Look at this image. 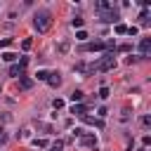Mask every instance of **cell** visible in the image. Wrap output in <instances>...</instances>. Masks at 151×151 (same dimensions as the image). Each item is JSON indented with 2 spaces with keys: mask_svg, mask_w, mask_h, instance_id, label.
I'll use <instances>...</instances> for the list:
<instances>
[{
  "mask_svg": "<svg viewBox=\"0 0 151 151\" xmlns=\"http://www.w3.org/2000/svg\"><path fill=\"white\" fill-rule=\"evenodd\" d=\"M50 26H52V14H50L47 9L35 12V17H33V28H35L38 33H47Z\"/></svg>",
  "mask_w": 151,
  "mask_h": 151,
  "instance_id": "1",
  "label": "cell"
},
{
  "mask_svg": "<svg viewBox=\"0 0 151 151\" xmlns=\"http://www.w3.org/2000/svg\"><path fill=\"white\" fill-rule=\"evenodd\" d=\"M94 68H97V71H111V68H116V57H113V52L101 54L99 61L94 64Z\"/></svg>",
  "mask_w": 151,
  "mask_h": 151,
  "instance_id": "2",
  "label": "cell"
},
{
  "mask_svg": "<svg viewBox=\"0 0 151 151\" xmlns=\"http://www.w3.org/2000/svg\"><path fill=\"white\" fill-rule=\"evenodd\" d=\"M73 68H76L78 73H83V76H92V73L97 71V68H94V64H85V61H78Z\"/></svg>",
  "mask_w": 151,
  "mask_h": 151,
  "instance_id": "3",
  "label": "cell"
},
{
  "mask_svg": "<svg viewBox=\"0 0 151 151\" xmlns=\"http://www.w3.org/2000/svg\"><path fill=\"white\" fill-rule=\"evenodd\" d=\"M118 19H120V14H118L116 9H109V12H101V21H106V24H118Z\"/></svg>",
  "mask_w": 151,
  "mask_h": 151,
  "instance_id": "4",
  "label": "cell"
},
{
  "mask_svg": "<svg viewBox=\"0 0 151 151\" xmlns=\"http://www.w3.org/2000/svg\"><path fill=\"white\" fill-rule=\"evenodd\" d=\"M78 142H80L83 146H97V137L90 134V132H83V134L78 137Z\"/></svg>",
  "mask_w": 151,
  "mask_h": 151,
  "instance_id": "5",
  "label": "cell"
},
{
  "mask_svg": "<svg viewBox=\"0 0 151 151\" xmlns=\"http://www.w3.org/2000/svg\"><path fill=\"white\" fill-rule=\"evenodd\" d=\"M80 120L87 123V125H94V127H104V120H101V118H92V116H87V113L80 116Z\"/></svg>",
  "mask_w": 151,
  "mask_h": 151,
  "instance_id": "6",
  "label": "cell"
},
{
  "mask_svg": "<svg viewBox=\"0 0 151 151\" xmlns=\"http://www.w3.org/2000/svg\"><path fill=\"white\" fill-rule=\"evenodd\" d=\"M149 50H151V38H142V40H139V52H142V57H149Z\"/></svg>",
  "mask_w": 151,
  "mask_h": 151,
  "instance_id": "7",
  "label": "cell"
},
{
  "mask_svg": "<svg viewBox=\"0 0 151 151\" xmlns=\"http://www.w3.org/2000/svg\"><path fill=\"white\" fill-rule=\"evenodd\" d=\"M94 7H97V12L101 14V12H109V9H113V5L109 2V0H97L94 2Z\"/></svg>",
  "mask_w": 151,
  "mask_h": 151,
  "instance_id": "8",
  "label": "cell"
},
{
  "mask_svg": "<svg viewBox=\"0 0 151 151\" xmlns=\"http://www.w3.org/2000/svg\"><path fill=\"white\" fill-rule=\"evenodd\" d=\"M31 87H33V78L21 76V78H19V90H24V92H26V90H31Z\"/></svg>",
  "mask_w": 151,
  "mask_h": 151,
  "instance_id": "9",
  "label": "cell"
},
{
  "mask_svg": "<svg viewBox=\"0 0 151 151\" xmlns=\"http://www.w3.org/2000/svg\"><path fill=\"white\" fill-rule=\"evenodd\" d=\"M45 83H47L50 87H59V85H61V76H59V73H50V78H47Z\"/></svg>",
  "mask_w": 151,
  "mask_h": 151,
  "instance_id": "10",
  "label": "cell"
},
{
  "mask_svg": "<svg viewBox=\"0 0 151 151\" xmlns=\"http://www.w3.org/2000/svg\"><path fill=\"white\" fill-rule=\"evenodd\" d=\"M83 50H87V52H101V50H104V42H99V40H97V42H90V45H85Z\"/></svg>",
  "mask_w": 151,
  "mask_h": 151,
  "instance_id": "11",
  "label": "cell"
},
{
  "mask_svg": "<svg viewBox=\"0 0 151 151\" xmlns=\"http://www.w3.org/2000/svg\"><path fill=\"white\" fill-rule=\"evenodd\" d=\"M71 113H76V116L80 118V116H85V113H87V109H85L83 104H73V106H71Z\"/></svg>",
  "mask_w": 151,
  "mask_h": 151,
  "instance_id": "12",
  "label": "cell"
},
{
  "mask_svg": "<svg viewBox=\"0 0 151 151\" xmlns=\"http://www.w3.org/2000/svg\"><path fill=\"white\" fill-rule=\"evenodd\" d=\"M9 76H14V78H21V76H24V68H21L19 64H14V66H9Z\"/></svg>",
  "mask_w": 151,
  "mask_h": 151,
  "instance_id": "13",
  "label": "cell"
},
{
  "mask_svg": "<svg viewBox=\"0 0 151 151\" xmlns=\"http://www.w3.org/2000/svg\"><path fill=\"white\" fill-rule=\"evenodd\" d=\"M71 101H73V104H80V101H83V90H73V92H71Z\"/></svg>",
  "mask_w": 151,
  "mask_h": 151,
  "instance_id": "14",
  "label": "cell"
},
{
  "mask_svg": "<svg viewBox=\"0 0 151 151\" xmlns=\"http://www.w3.org/2000/svg\"><path fill=\"white\" fill-rule=\"evenodd\" d=\"M35 125H38V130H42L45 134H50V132H52V125H50V123H42V120H38Z\"/></svg>",
  "mask_w": 151,
  "mask_h": 151,
  "instance_id": "15",
  "label": "cell"
},
{
  "mask_svg": "<svg viewBox=\"0 0 151 151\" xmlns=\"http://www.w3.org/2000/svg\"><path fill=\"white\" fill-rule=\"evenodd\" d=\"M68 50H71V45H68V42H66V40H64V42H59V45H57V52H59V54H66V52H68Z\"/></svg>",
  "mask_w": 151,
  "mask_h": 151,
  "instance_id": "16",
  "label": "cell"
},
{
  "mask_svg": "<svg viewBox=\"0 0 151 151\" xmlns=\"http://www.w3.org/2000/svg\"><path fill=\"white\" fill-rule=\"evenodd\" d=\"M61 149H64V142H61V139H57V142L50 144V151H61Z\"/></svg>",
  "mask_w": 151,
  "mask_h": 151,
  "instance_id": "17",
  "label": "cell"
},
{
  "mask_svg": "<svg viewBox=\"0 0 151 151\" xmlns=\"http://www.w3.org/2000/svg\"><path fill=\"white\" fill-rule=\"evenodd\" d=\"M139 19H142V26H149V9H144L139 14Z\"/></svg>",
  "mask_w": 151,
  "mask_h": 151,
  "instance_id": "18",
  "label": "cell"
},
{
  "mask_svg": "<svg viewBox=\"0 0 151 151\" xmlns=\"http://www.w3.org/2000/svg\"><path fill=\"white\" fill-rule=\"evenodd\" d=\"M71 26H73V28H80V26H83V17H73V19H71Z\"/></svg>",
  "mask_w": 151,
  "mask_h": 151,
  "instance_id": "19",
  "label": "cell"
},
{
  "mask_svg": "<svg viewBox=\"0 0 151 151\" xmlns=\"http://www.w3.org/2000/svg\"><path fill=\"white\" fill-rule=\"evenodd\" d=\"M33 146L35 149H45L47 146V139H33Z\"/></svg>",
  "mask_w": 151,
  "mask_h": 151,
  "instance_id": "20",
  "label": "cell"
},
{
  "mask_svg": "<svg viewBox=\"0 0 151 151\" xmlns=\"http://www.w3.org/2000/svg\"><path fill=\"white\" fill-rule=\"evenodd\" d=\"M116 33H118V35L127 33V26H125V24H116Z\"/></svg>",
  "mask_w": 151,
  "mask_h": 151,
  "instance_id": "21",
  "label": "cell"
},
{
  "mask_svg": "<svg viewBox=\"0 0 151 151\" xmlns=\"http://www.w3.org/2000/svg\"><path fill=\"white\" fill-rule=\"evenodd\" d=\"M31 45H33L31 38H24V40H21V50H31Z\"/></svg>",
  "mask_w": 151,
  "mask_h": 151,
  "instance_id": "22",
  "label": "cell"
},
{
  "mask_svg": "<svg viewBox=\"0 0 151 151\" xmlns=\"http://www.w3.org/2000/svg\"><path fill=\"white\" fill-rule=\"evenodd\" d=\"M35 78H38V80H47V78H50V71H38Z\"/></svg>",
  "mask_w": 151,
  "mask_h": 151,
  "instance_id": "23",
  "label": "cell"
},
{
  "mask_svg": "<svg viewBox=\"0 0 151 151\" xmlns=\"http://www.w3.org/2000/svg\"><path fill=\"white\" fill-rule=\"evenodd\" d=\"M2 59H5V61H14V59H17V54H14V52H5V54H2Z\"/></svg>",
  "mask_w": 151,
  "mask_h": 151,
  "instance_id": "24",
  "label": "cell"
},
{
  "mask_svg": "<svg viewBox=\"0 0 151 151\" xmlns=\"http://www.w3.org/2000/svg\"><path fill=\"white\" fill-rule=\"evenodd\" d=\"M52 106L59 111V109H64V99H52Z\"/></svg>",
  "mask_w": 151,
  "mask_h": 151,
  "instance_id": "25",
  "label": "cell"
},
{
  "mask_svg": "<svg viewBox=\"0 0 151 151\" xmlns=\"http://www.w3.org/2000/svg\"><path fill=\"white\" fill-rule=\"evenodd\" d=\"M12 45V38H2L0 40V50H5V47H9Z\"/></svg>",
  "mask_w": 151,
  "mask_h": 151,
  "instance_id": "26",
  "label": "cell"
},
{
  "mask_svg": "<svg viewBox=\"0 0 151 151\" xmlns=\"http://www.w3.org/2000/svg\"><path fill=\"white\" fill-rule=\"evenodd\" d=\"M99 97H101V99H106V97H109V87H106V85H104V87H99Z\"/></svg>",
  "mask_w": 151,
  "mask_h": 151,
  "instance_id": "27",
  "label": "cell"
},
{
  "mask_svg": "<svg viewBox=\"0 0 151 151\" xmlns=\"http://www.w3.org/2000/svg\"><path fill=\"white\" fill-rule=\"evenodd\" d=\"M137 33H139L137 26H127V35H137Z\"/></svg>",
  "mask_w": 151,
  "mask_h": 151,
  "instance_id": "28",
  "label": "cell"
},
{
  "mask_svg": "<svg viewBox=\"0 0 151 151\" xmlns=\"http://www.w3.org/2000/svg\"><path fill=\"white\" fill-rule=\"evenodd\" d=\"M76 40H87V33H85V31H78V33H76Z\"/></svg>",
  "mask_w": 151,
  "mask_h": 151,
  "instance_id": "29",
  "label": "cell"
},
{
  "mask_svg": "<svg viewBox=\"0 0 151 151\" xmlns=\"http://www.w3.org/2000/svg\"><path fill=\"white\" fill-rule=\"evenodd\" d=\"M130 50H132V45H127V42L125 45H118V52H130Z\"/></svg>",
  "mask_w": 151,
  "mask_h": 151,
  "instance_id": "30",
  "label": "cell"
},
{
  "mask_svg": "<svg viewBox=\"0 0 151 151\" xmlns=\"http://www.w3.org/2000/svg\"><path fill=\"white\" fill-rule=\"evenodd\" d=\"M142 125H144V127L151 125V116H144V118H142Z\"/></svg>",
  "mask_w": 151,
  "mask_h": 151,
  "instance_id": "31",
  "label": "cell"
},
{
  "mask_svg": "<svg viewBox=\"0 0 151 151\" xmlns=\"http://www.w3.org/2000/svg\"><path fill=\"white\" fill-rule=\"evenodd\" d=\"M5 142H7V134H5V130L0 127V144H5Z\"/></svg>",
  "mask_w": 151,
  "mask_h": 151,
  "instance_id": "32",
  "label": "cell"
},
{
  "mask_svg": "<svg viewBox=\"0 0 151 151\" xmlns=\"http://www.w3.org/2000/svg\"><path fill=\"white\" fill-rule=\"evenodd\" d=\"M142 144H144V146H149V144H151V137H149V134H144V139H142Z\"/></svg>",
  "mask_w": 151,
  "mask_h": 151,
  "instance_id": "33",
  "label": "cell"
},
{
  "mask_svg": "<svg viewBox=\"0 0 151 151\" xmlns=\"http://www.w3.org/2000/svg\"><path fill=\"white\" fill-rule=\"evenodd\" d=\"M0 92H2V85H0Z\"/></svg>",
  "mask_w": 151,
  "mask_h": 151,
  "instance_id": "34",
  "label": "cell"
}]
</instances>
